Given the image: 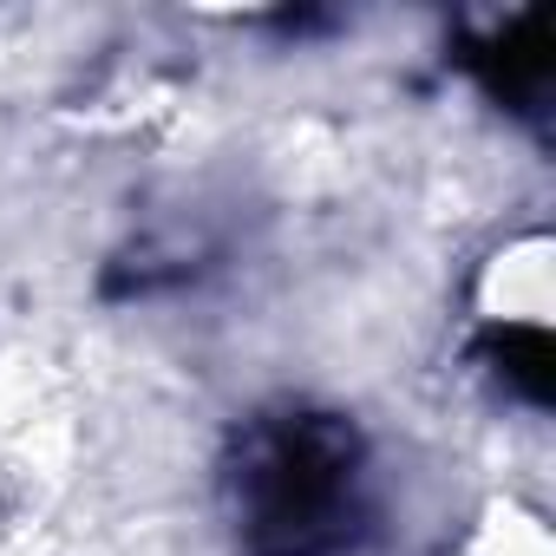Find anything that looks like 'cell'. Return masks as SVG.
Returning <instances> with one entry per match:
<instances>
[{
  "instance_id": "cell-1",
  "label": "cell",
  "mask_w": 556,
  "mask_h": 556,
  "mask_svg": "<svg viewBox=\"0 0 556 556\" xmlns=\"http://www.w3.org/2000/svg\"><path fill=\"white\" fill-rule=\"evenodd\" d=\"M229 510L242 556H361L380 523L361 426L315 406L255 413L229 452Z\"/></svg>"
}]
</instances>
